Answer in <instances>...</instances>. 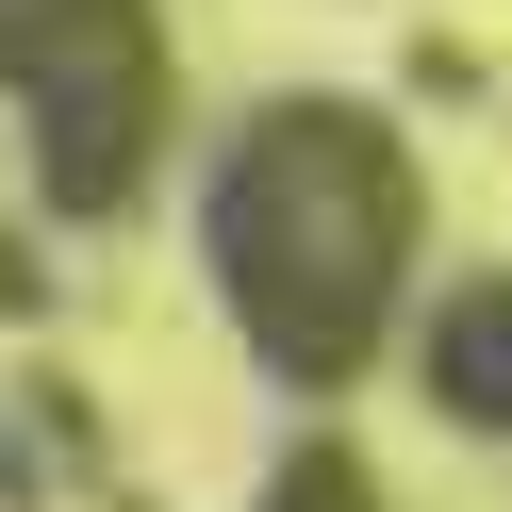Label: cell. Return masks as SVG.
Returning a JSON list of instances; mask_svg holds the SVG:
<instances>
[{
  "mask_svg": "<svg viewBox=\"0 0 512 512\" xmlns=\"http://www.w3.org/2000/svg\"><path fill=\"white\" fill-rule=\"evenodd\" d=\"M199 265L232 298L248 364L331 397L347 364L380 347L397 314V265H413V149L380 133L364 100H265L199 182Z\"/></svg>",
  "mask_w": 512,
  "mask_h": 512,
  "instance_id": "1",
  "label": "cell"
},
{
  "mask_svg": "<svg viewBox=\"0 0 512 512\" xmlns=\"http://www.w3.org/2000/svg\"><path fill=\"white\" fill-rule=\"evenodd\" d=\"M413 380H430V413H463V430H496V446H512V265H496V281H463V298L413 331Z\"/></svg>",
  "mask_w": 512,
  "mask_h": 512,
  "instance_id": "2",
  "label": "cell"
},
{
  "mask_svg": "<svg viewBox=\"0 0 512 512\" xmlns=\"http://www.w3.org/2000/svg\"><path fill=\"white\" fill-rule=\"evenodd\" d=\"M265 512H380V496H364V463H347V446H298V463L265 479Z\"/></svg>",
  "mask_w": 512,
  "mask_h": 512,
  "instance_id": "3",
  "label": "cell"
}]
</instances>
